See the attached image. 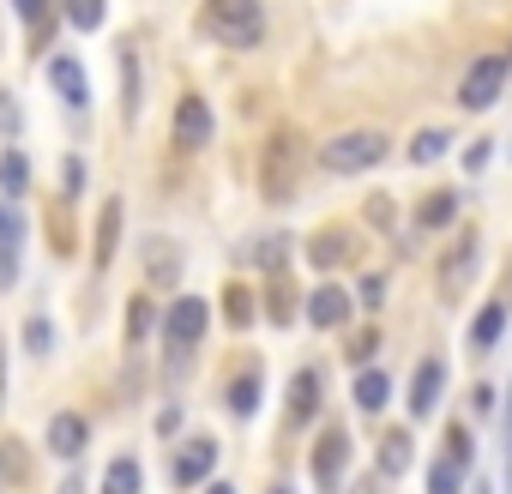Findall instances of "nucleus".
I'll list each match as a JSON object with an SVG mask.
<instances>
[{
  "instance_id": "obj_1",
  "label": "nucleus",
  "mask_w": 512,
  "mask_h": 494,
  "mask_svg": "<svg viewBox=\"0 0 512 494\" xmlns=\"http://www.w3.org/2000/svg\"><path fill=\"white\" fill-rule=\"evenodd\" d=\"M199 31L241 55V49H253L266 37V7H260V0H205V7H199Z\"/></svg>"
},
{
  "instance_id": "obj_2",
  "label": "nucleus",
  "mask_w": 512,
  "mask_h": 494,
  "mask_svg": "<svg viewBox=\"0 0 512 494\" xmlns=\"http://www.w3.org/2000/svg\"><path fill=\"white\" fill-rule=\"evenodd\" d=\"M386 151H392V139H386L380 127H350V133H332V139L320 145V163H326L332 175H368V169L386 163Z\"/></svg>"
},
{
  "instance_id": "obj_3",
  "label": "nucleus",
  "mask_w": 512,
  "mask_h": 494,
  "mask_svg": "<svg viewBox=\"0 0 512 494\" xmlns=\"http://www.w3.org/2000/svg\"><path fill=\"white\" fill-rule=\"evenodd\" d=\"M296 187H302V139L284 127V133H272V145H266L260 193H266L272 205H284V199H296Z\"/></svg>"
},
{
  "instance_id": "obj_4",
  "label": "nucleus",
  "mask_w": 512,
  "mask_h": 494,
  "mask_svg": "<svg viewBox=\"0 0 512 494\" xmlns=\"http://www.w3.org/2000/svg\"><path fill=\"white\" fill-rule=\"evenodd\" d=\"M205 326H211V308H205L199 296H175V302L163 308V344H169V356H187V350L205 338Z\"/></svg>"
},
{
  "instance_id": "obj_5",
  "label": "nucleus",
  "mask_w": 512,
  "mask_h": 494,
  "mask_svg": "<svg viewBox=\"0 0 512 494\" xmlns=\"http://www.w3.org/2000/svg\"><path fill=\"white\" fill-rule=\"evenodd\" d=\"M362 260V241H356V229H344V223H326V229H314V241H308V266H320V272H338V266H356Z\"/></svg>"
},
{
  "instance_id": "obj_6",
  "label": "nucleus",
  "mask_w": 512,
  "mask_h": 494,
  "mask_svg": "<svg viewBox=\"0 0 512 494\" xmlns=\"http://www.w3.org/2000/svg\"><path fill=\"white\" fill-rule=\"evenodd\" d=\"M344 470H350V434L332 422V428H320V440H314V482H320V494H338Z\"/></svg>"
},
{
  "instance_id": "obj_7",
  "label": "nucleus",
  "mask_w": 512,
  "mask_h": 494,
  "mask_svg": "<svg viewBox=\"0 0 512 494\" xmlns=\"http://www.w3.org/2000/svg\"><path fill=\"white\" fill-rule=\"evenodd\" d=\"M506 73H512V67H506L500 55H482V61H476L470 73H464V85H458V103H464L470 115H476V109H488V103L500 97V85H506Z\"/></svg>"
},
{
  "instance_id": "obj_8",
  "label": "nucleus",
  "mask_w": 512,
  "mask_h": 494,
  "mask_svg": "<svg viewBox=\"0 0 512 494\" xmlns=\"http://www.w3.org/2000/svg\"><path fill=\"white\" fill-rule=\"evenodd\" d=\"M476 254H482V235L464 229V235L452 241V254L440 260V296H446V302L464 296V284H470V272H476Z\"/></svg>"
},
{
  "instance_id": "obj_9",
  "label": "nucleus",
  "mask_w": 512,
  "mask_h": 494,
  "mask_svg": "<svg viewBox=\"0 0 512 494\" xmlns=\"http://www.w3.org/2000/svg\"><path fill=\"white\" fill-rule=\"evenodd\" d=\"M211 127L217 121H211V103L205 97H181L175 103V145L181 151H205L211 145Z\"/></svg>"
},
{
  "instance_id": "obj_10",
  "label": "nucleus",
  "mask_w": 512,
  "mask_h": 494,
  "mask_svg": "<svg viewBox=\"0 0 512 494\" xmlns=\"http://www.w3.org/2000/svg\"><path fill=\"white\" fill-rule=\"evenodd\" d=\"M211 470H217V440L211 434H199V440H187L181 446V458H175V488H199V482H211Z\"/></svg>"
},
{
  "instance_id": "obj_11",
  "label": "nucleus",
  "mask_w": 512,
  "mask_h": 494,
  "mask_svg": "<svg viewBox=\"0 0 512 494\" xmlns=\"http://www.w3.org/2000/svg\"><path fill=\"white\" fill-rule=\"evenodd\" d=\"M290 254H296V241H290L284 229H266V235H253V241L241 247V260H247V266H260V272H272V278H284Z\"/></svg>"
},
{
  "instance_id": "obj_12",
  "label": "nucleus",
  "mask_w": 512,
  "mask_h": 494,
  "mask_svg": "<svg viewBox=\"0 0 512 494\" xmlns=\"http://www.w3.org/2000/svg\"><path fill=\"white\" fill-rule=\"evenodd\" d=\"M440 392H446V362H440V356H428V362L416 368V380H410V416H416V422H422V416H434Z\"/></svg>"
},
{
  "instance_id": "obj_13",
  "label": "nucleus",
  "mask_w": 512,
  "mask_h": 494,
  "mask_svg": "<svg viewBox=\"0 0 512 494\" xmlns=\"http://www.w3.org/2000/svg\"><path fill=\"white\" fill-rule=\"evenodd\" d=\"M350 308H356V302H350V296H344L338 284H320V290L308 296V320H314L320 332H332V326H344V320H350Z\"/></svg>"
},
{
  "instance_id": "obj_14",
  "label": "nucleus",
  "mask_w": 512,
  "mask_h": 494,
  "mask_svg": "<svg viewBox=\"0 0 512 494\" xmlns=\"http://www.w3.org/2000/svg\"><path fill=\"white\" fill-rule=\"evenodd\" d=\"M85 416H73V410H61V416H49V452L55 458H79L85 452Z\"/></svg>"
},
{
  "instance_id": "obj_15",
  "label": "nucleus",
  "mask_w": 512,
  "mask_h": 494,
  "mask_svg": "<svg viewBox=\"0 0 512 494\" xmlns=\"http://www.w3.org/2000/svg\"><path fill=\"white\" fill-rule=\"evenodd\" d=\"M314 416H320V374L302 368V374L290 380V428H302V422H314Z\"/></svg>"
},
{
  "instance_id": "obj_16",
  "label": "nucleus",
  "mask_w": 512,
  "mask_h": 494,
  "mask_svg": "<svg viewBox=\"0 0 512 494\" xmlns=\"http://www.w3.org/2000/svg\"><path fill=\"white\" fill-rule=\"evenodd\" d=\"M121 199H103V211H97V272L103 266H115V241H121Z\"/></svg>"
},
{
  "instance_id": "obj_17",
  "label": "nucleus",
  "mask_w": 512,
  "mask_h": 494,
  "mask_svg": "<svg viewBox=\"0 0 512 494\" xmlns=\"http://www.w3.org/2000/svg\"><path fill=\"white\" fill-rule=\"evenodd\" d=\"M49 79H55V91H61L67 109H85V73H79L73 55H55V61H49Z\"/></svg>"
},
{
  "instance_id": "obj_18",
  "label": "nucleus",
  "mask_w": 512,
  "mask_h": 494,
  "mask_svg": "<svg viewBox=\"0 0 512 494\" xmlns=\"http://www.w3.org/2000/svg\"><path fill=\"white\" fill-rule=\"evenodd\" d=\"M500 332H506V302H482V314L470 320V350L482 356V350H494L500 344Z\"/></svg>"
},
{
  "instance_id": "obj_19",
  "label": "nucleus",
  "mask_w": 512,
  "mask_h": 494,
  "mask_svg": "<svg viewBox=\"0 0 512 494\" xmlns=\"http://www.w3.org/2000/svg\"><path fill=\"white\" fill-rule=\"evenodd\" d=\"M386 398H392V374H386V368H362V374H356V410L380 416Z\"/></svg>"
},
{
  "instance_id": "obj_20",
  "label": "nucleus",
  "mask_w": 512,
  "mask_h": 494,
  "mask_svg": "<svg viewBox=\"0 0 512 494\" xmlns=\"http://www.w3.org/2000/svg\"><path fill=\"white\" fill-rule=\"evenodd\" d=\"M410 452H416V446H410V428H386V434H380V476H386V482L404 476V470H410Z\"/></svg>"
},
{
  "instance_id": "obj_21",
  "label": "nucleus",
  "mask_w": 512,
  "mask_h": 494,
  "mask_svg": "<svg viewBox=\"0 0 512 494\" xmlns=\"http://www.w3.org/2000/svg\"><path fill=\"white\" fill-rule=\"evenodd\" d=\"M452 217H458V193H452V187H434V193L422 199V211H416L422 229H446Z\"/></svg>"
},
{
  "instance_id": "obj_22",
  "label": "nucleus",
  "mask_w": 512,
  "mask_h": 494,
  "mask_svg": "<svg viewBox=\"0 0 512 494\" xmlns=\"http://www.w3.org/2000/svg\"><path fill=\"white\" fill-rule=\"evenodd\" d=\"M139 488H145V476H139V458H127V452H121V458L103 470V494H139Z\"/></svg>"
},
{
  "instance_id": "obj_23",
  "label": "nucleus",
  "mask_w": 512,
  "mask_h": 494,
  "mask_svg": "<svg viewBox=\"0 0 512 494\" xmlns=\"http://www.w3.org/2000/svg\"><path fill=\"white\" fill-rule=\"evenodd\" d=\"M25 187H31L25 151H0V193H7V199H25Z\"/></svg>"
},
{
  "instance_id": "obj_24",
  "label": "nucleus",
  "mask_w": 512,
  "mask_h": 494,
  "mask_svg": "<svg viewBox=\"0 0 512 494\" xmlns=\"http://www.w3.org/2000/svg\"><path fill=\"white\" fill-rule=\"evenodd\" d=\"M446 145H452V133H446V127H422V133L410 139V163H416V169H428L434 157H446Z\"/></svg>"
},
{
  "instance_id": "obj_25",
  "label": "nucleus",
  "mask_w": 512,
  "mask_h": 494,
  "mask_svg": "<svg viewBox=\"0 0 512 494\" xmlns=\"http://www.w3.org/2000/svg\"><path fill=\"white\" fill-rule=\"evenodd\" d=\"M464 476H470V470H464L458 458H434V464H428V494H464Z\"/></svg>"
},
{
  "instance_id": "obj_26",
  "label": "nucleus",
  "mask_w": 512,
  "mask_h": 494,
  "mask_svg": "<svg viewBox=\"0 0 512 494\" xmlns=\"http://www.w3.org/2000/svg\"><path fill=\"white\" fill-rule=\"evenodd\" d=\"M253 308H260V302H253V290H247V284H229V290H223V320H229L235 332H241V326H253Z\"/></svg>"
},
{
  "instance_id": "obj_27",
  "label": "nucleus",
  "mask_w": 512,
  "mask_h": 494,
  "mask_svg": "<svg viewBox=\"0 0 512 494\" xmlns=\"http://www.w3.org/2000/svg\"><path fill=\"white\" fill-rule=\"evenodd\" d=\"M253 410H260V374H241L235 386H229V416H253Z\"/></svg>"
},
{
  "instance_id": "obj_28",
  "label": "nucleus",
  "mask_w": 512,
  "mask_h": 494,
  "mask_svg": "<svg viewBox=\"0 0 512 494\" xmlns=\"http://www.w3.org/2000/svg\"><path fill=\"white\" fill-rule=\"evenodd\" d=\"M0 476H7V482H25L31 476V458H25V440H0Z\"/></svg>"
},
{
  "instance_id": "obj_29",
  "label": "nucleus",
  "mask_w": 512,
  "mask_h": 494,
  "mask_svg": "<svg viewBox=\"0 0 512 494\" xmlns=\"http://www.w3.org/2000/svg\"><path fill=\"white\" fill-rule=\"evenodd\" d=\"M61 13H67V25H79V31H97L103 25V0H61Z\"/></svg>"
},
{
  "instance_id": "obj_30",
  "label": "nucleus",
  "mask_w": 512,
  "mask_h": 494,
  "mask_svg": "<svg viewBox=\"0 0 512 494\" xmlns=\"http://www.w3.org/2000/svg\"><path fill=\"white\" fill-rule=\"evenodd\" d=\"M121 109H127V121L139 115V61H133V49H121Z\"/></svg>"
},
{
  "instance_id": "obj_31",
  "label": "nucleus",
  "mask_w": 512,
  "mask_h": 494,
  "mask_svg": "<svg viewBox=\"0 0 512 494\" xmlns=\"http://www.w3.org/2000/svg\"><path fill=\"white\" fill-rule=\"evenodd\" d=\"M151 320H157L151 296H133V302H127V344H139V338L151 332Z\"/></svg>"
},
{
  "instance_id": "obj_32",
  "label": "nucleus",
  "mask_w": 512,
  "mask_h": 494,
  "mask_svg": "<svg viewBox=\"0 0 512 494\" xmlns=\"http://www.w3.org/2000/svg\"><path fill=\"white\" fill-rule=\"evenodd\" d=\"M13 7L31 19V49H43V37H49V25H55V19H49V0H13Z\"/></svg>"
},
{
  "instance_id": "obj_33",
  "label": "nucleus",
  "mask_w": 512,
  "mask_h": 494,
  "mask_svg": "<svg viewBox=\"0 0 512 494\" xmlns=\"http://www.w3.org/2000/svg\"><path fill=\"white\" fill-rule=\"evenodd\" d=\"M266 302H272V308H266V314H272V320H278V326H290V314H296V290H290V284H284V278H278V284H272V296H266Z\"/></svg>"
},
{
  "instance_id": "obj_34",
  "label": "nucleus",
  "mask_w": 512,
  "mask_h": 494,
  "mask_svg": "<svg viewBox=\"0 0 512 494\" xmlns=\"http://www.w3.org/2000/svg\"><path fill=\"white\" fill-rule=\"evenodd\" d=\"M19 235H25L19 211H13V205H0V254H19Z\"/></svg>"
},
{
  "instance_id": "obj_35",
  "label": "nucleus",
  "mask_w": 512,
  "mask_h": 494,
  "mask_svg": "<svg viewBox=\"0 0 512 494\" xmlns=\"http://www.w3.org/2000/svg\"><path fill=\"white\" fill-rule=\"evenodd\" d=\"M25 350H31V356H49V350H55V326H49V320H31V326H25Z\"/></svg>"
},
{
  "instance_id": "obj_36",
  "label": "nucleus",
  "mask_w": 512,
  "mask_h": 494,
  "mask_svg": "<svg viewBox=\"0 0 512 494\" xmlns=\"http://www.w3.org/2000/svg\"><path fill=\"white\" fill-rule=\"evenodd\" d=\"M362 211H368V223H374V229H392V223H398V205H392L386 193H374V199H368Z\"/></svg>"
},
{
  "instance_id": "obj_37",
  "label": "nucleus",
  "mask_w": 512,
  "mask_h": 494,
  "mask_svg": "<svg viewBox=\"0 0 512 494\" xmlns=\"http://www.w3.org/2000/svg\"><path fill=\"white\" fill-rule=\"evenodd\" d=\"M446 458H458V464H464V470H470V434H464V428H458V422H452V428H446Z\"/></svg>"
},
{
  "instance_id": "obj_38",
  "label": "nucleus",
  "mask_w": 512,
  "mask_h": 494,
  "mask_svg": "<svg viewBox=\"0 0 512 494\" xmlns=\"http://www.w3.org/2000/svg\"><path fill=\"white\" fill-rule=\"evenodd\" d=\"M356 302H362V308H380V302H386V278H380V272H374V278H362Z\"/></svg>"
},
{
  "instance_id": "obj_39",
  "label": "nucleus",
  "mask_w": 512,
  "mask_h": 494,
  "mask_svg": "<svg viewBox=\"0 0 512 494\" xmlns=\"http://www.w3.org/2000/svg\"><path fill=\"white\" fill-rule=\"evenodd\" d=\"M488 157H494V145H488V139H476V145L464 151V169H470V175H482V163H488Z\"/></svg>"
},
{
  "instance_id": "obj_40",
  "label": "nucleus",
  "mask_w": 512,
  "mask_h": 494,
  "mask_svg": "<svg viewBox=\"0 0 512 494\" xmlns=\"http://www.w3.org/2000/svg\"><path fill=\"white\" fill-rule=\"evenodd\" d=\"M19 284V254H0V290Z\"/></svg>"
},
{
  "instance_id": "obj_41",
  "label": "nucleus",
  "mask_w": 512,
  "mask_h": 494,
  "mask_svg": "<svg viewBox=\"0 0 512 494\" xmlns=\"http://www.w3.org/2000/svg\"><path fill=\"white\" fill-rule=\"evenodd\" d=\"M374 344H380V338H374V332H362V338L350 344V362H368V356H374Z\"/></svg>"
},
{
  "instance_id": "obj_42",
  "label": "nucleus",
  "mask_w": 512,
  "mask_h": 494,
  "mask_svg": "<svg viewBox=\"0 0 512 494\" xmlns=\"http://www.w3.org/2000/svg\"><path fill=\"white\" fill-rule=\"evenodd\" d=\"M0 127H7V133L19 127V109H13V97H0Z\"/></svg>"
},
{
  "instance_id": "obj_43",
  "label": "nucleus",
  "mask_w": 512,
  "mask_h": 494,
  "mask_svg": "<svg viewBox=\"0 0 512 494\" xmlns=\"http://www.w3.org/2000/svg\"><path fill=\"white\" fill-rule=\"evenodd\" d=\"M205 494H235V488H229V482H211V488H205Z\"/></svg>"
},
{
  "instance_id": "obj_44",
  "label": "nucleus",
  "mask_w": 512,
  "mask_h": 494,
  "mask_svg": "<svg viewBox=\"0 0 512 494\" xmlns=\"http://www.w3.org/2000/svg\"><path fill=\"white\" fill-rule=\"evenodd\" d=\"M0 392H7V356H0Z\"/></svg>"
},
{
  "instance_id": "obj_45",
  "label": "nucleus",
  "mask_w": 512,
  "mask_h": 494,
  "mask_svg": "<svg viewBox=\"0 0 512 494\" xmlns=\"http://www.w3.org/2000/svg\"><path fill=\"white\" fill-rule=\"evenodd\" d=\"M272 494H296V488H290V482H278V488H272Z\"/></svg>"
},
{
  "instance_id": "obj_46",
  "label": "nucleus",
  "mask_w": 512,
  "mask_h": 494,
  "mask_svg": "<svg viewBox=\"0 0 512 494\" xmlns=\"http://www.w3.org/2000/svg\"><path fill=\"white\" fill-rule=\"evenodd\" d=\"M506 488H512V458H506Z\"/></svg>"
},
{
  "instance_id": "obj_47",
  "label": "nucleus",
  "mask_w": 512,
  "mask_h": 494,
  "mask_svg": "<svg viewBox=\"0 0 512 494\" xmlns=\"http://www.w3.org/2000/svg\"><path fill=\"white\" fill-rule=\"evenodd\" d=\"M476 494H488V488H476Z\"/></svg>"
},
{
  "instance_id": "obj_48",
  "label": "nucleus",
  "mask_w": 512,
  "mask_h": 494,
  "mask_svg": "<svg viewBox=\"0 0 512 494\" xmlns=\"http://www.w3.org/2000/svg\"><path fill=\"white\" fill-rule=\"evenodd\" d=\"M506 67H512V61H506Z\"/></svg>"
}]
</instances>
